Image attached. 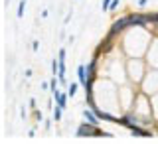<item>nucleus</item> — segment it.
<instances>
[{
    "mask_svg": "<svg viewBox=\"0 0 158 144\" xmlns=\"http://www.w3.org/2000/svg\"><path fill=\"white\" fill-rule=\"evenodd\" d=\"M128 16V24H131V28H152V18H150V14H136V12H132V14H127Z\"/></svg>",
    "mask_w": 158,
    "mask_h": 144,
    "instance_id": "obj_1",
    "label": "nucleus"
},
{
    "mask_svg": "<svg viewBox=\"0 0 158 144\" xmlns=\"http://www.w3.org/2000/svg\"><path fill=\"white\" fill-rule=\"evenodd\" d=\"M128 28H131V24H128V16L125 14V16H121L118 20H115V22L111 24V28H109L107 36H111V38H118L123 32H127Z\"/></svg>",
    "mask_w": 158,
    "mask_h": 144,
    "instance_id": "obj_2",
    "label": "nucleus"
},
{
    "mask_svg": "<svg viewBox=\"0 0 158 144\" xmlns=\"http://www.w3.org/2000/svg\"><path fill=\"white\" fill-rule=\"evenodd\" d=\"M87 79H89V73H87V65H83V63H79V65H77V81H79V85H83V87H85Z\"/></svg>",
    "mask_w": 158,
    "mask_h": 144,
    "instance_id": "obj_3",
    "label": "nucleus"
},
{
    "mask_svg": "<svg viewBox=\"0 0 158 144\" xmlns=\"http://www.w3.org/2000/svg\"><path fill=\"white\" fill-rule=\"evenodd\" d=\"M67 99H69V93H63V91H56V93H53V101H56V105L63 107V109L67 107Z\"/></svg>",
    "mask_w": 158,
    "mask_h": 144,
    "instance_id": "obj_4",
    "label": "nucleus"
},
{
    "mask_svg": "<svg viewBox=\"0 0 158 144\" xmlns=\"http://www.w3.org/2000/svg\"><path fill=\"white\" fill-rule=\"evenodd\" d=\"M83 117H85V121H87V122H91V125L99 126V121H101V118L97 117V113L93 111V109H85V111H83Z\"/></svg>",
    "mask_w": 158,
    "mask_h": 144,
    "instance_id": "obj_5",
    "label": "nucleus"
},
{
    "mask_svg": "<svg viewBox=\"0 0 158 144\" xmlns=\"http://www.w3.org/2000/svg\"><path fill=\"white\" fill-rule=\"evenodd\" d=\"M63 111H65V109H63V107H59V105H56V109H53V121H61V118H63Z\"/></svg>",
    "mask_w": 158,
    "mask_h": 144,
    "instance_id": "obj_6",
    "label": "nucleus"
},
{
    "mask_svg": "<svg viewBox=\"0 0 158 144\" xmlns=\"http://www.w3.org/2000/svg\"><path fill=\"white\" fill-rule=\"evenodd\" d=\"M24 10H26V0H20V4H18V18L24 16Z\"/></svg>",
    "mask_w": 158,
    "mask_h": 144,
    "instance_id": "obj_7",
    "label": "nucleus"
},
{
    "mask_svg": "<svg viewBox=\"0 0 158 144\" xmlns=\"http://www.w3.org/2000/svg\"><path fill=\"white\" fill-rule=\"evenodd\" d=\"M67 93H69V97H75V93H77V83H71Z\"/></svg>",
    "mask_w": 158,
    "mask_h": 144,
    "instance_id": "obj_8",
    "label": "nucleus"
},
{
    "mask_svg": "<svg viewBox=\"0 0 158 144\" xmlns=\"http://www.w3.org/2000/svg\"><path fill=\"white\" fill-rule=\"evenodd\" d=\"M111 2H113V0H103V4H101L103 12H109V8H111Z\"/></svg>",
    "mask_w": 158,
    "mask_h": 144,
    "instance_id": "obj_9",
    "label": "nucleus"
},
{
    "mask_svg": "<svg viewBox=\"0 0 158 144\" xmlns=\"http://www.w3.org/2000/svg\"><path fill=\"white\" fill-rule=\"evenodd\" d=\"M150 18H152V26L158 28V12H150Z\"/></svg>",
    "mask_w": 158,
    "mask_h": 144,
    "instance_id": "obj_10",
    "label": "nucleus"
},
{
    "mask_svg": "<svg viewBox=\"0 0 158 144\" xmlns=\"http://www.w3.org/2000/svg\"><path fill=\"white\" fill-rule=\"evenodd\" d=\"M57 83H59V79H57V81H52V83H49V89H52V93L57 91Z\"/></svg>",
    "mask_w": 158,
    "mask_h": 144,
    "instance_id": "obj_11",
    "label": "nucleus"
},
{
    "mask_svg": "<svg viewBox=\"0 0 158 144\" xmlns=\"http://www.w3.org/2000/svg\"><path fill=\"white\" fill-rule=\"evenodd\" d=\"M34 117H36V121H42V113L36 111V109H34Z\"/></svg>",
    "mask_w": 158,
    "mask_h": 144,
    "instance_id": "obj_12",
    "label": "nucleus"
},
{
    "mask_svg": "<svg viewBox=\"0 0 158 144\" xmlns=\"http://www.w3.org/2000/svg\"><path fill=\"white\" fill-rule=\"evenodd\" d=\"M30 109H32V111H34V109H36V99H34V97L30 99Z\"/></svg>",
    "mask_w": 158,
    "mask_h": 144,
    "instance_id": "obj_13",
    "label": "nucleus"
},
{
    "mask_svg": "<svg viewBox=\"0 0 158 144\" xmlns=\"http://www.w3.org/2000/svg\"><path fill=\"white\" fill-rule=\"evenodd\" d=\"M146 2H148V0H136V4H138L140 8H144V6H146Z\"/></svg>",
    "mask_w": 158,
    "mask_h": 144,
    "instance_id": "obj_14",
    "label": "nucleus"
},
{
    "mask_svg": "<svg viewBox=\"0 0 158 144\" xmlns=\"http://www.w3.org/2000/svg\"><path fill=\"white\" fill-rule=\"evenodd\" d=\"M38 46H40V43L36 42V39H34V42H32V49H34V51H36V49H38Z\"/></svg>",
    "mask_w": 158,
    "mask_h": 144,
    "instance_id": "obj_15",
    "label": "nucleus"
}]
</instances>
